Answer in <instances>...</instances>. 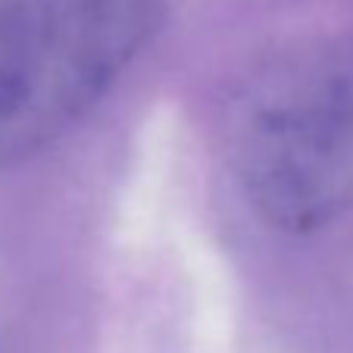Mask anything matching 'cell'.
<instances>
[{
	"mask_svg": "<svg viewBox=\"0 0 353 353\" xmlns=\"http://www.w3.org/2000/svg\"><path fill=\"white\" fill-rule=\"evenodd\" d=\"M228 163L250 207L281 232H313L353 207V47H307L238 88Z\"/></svg>",
	"mask_w": 353,
	"mask_h": 353,
	"instance_id": "cell-1",
	"label": "cell"
},
{
	"mask_svg": "<svg viewBox=\"0 0 353 353\" xmlns=\"http://www.w3.org/2000/svg\"><path fill=\"white\" fill-rule=\"evenodd\" d=\"M160 26L157 0H85L0 19V169L54 144Z\"/></svg>",
	"mask_w": 353,
	"mask_h": 353,
	"instance_id": "cell-2",
	"label": "cell"
},
{
	"mask_svg": "<svg viewBox=\"0 0 353 353\" xmlns=\"http://www.w3.org/2000/svg\"><path fill=\"white\" fill-rule=\"evenodd\" d=\"M72 3H85V0H0V19L28 16V13H47V10L72 7Z\"/></svg>",
	"mask_w": 353,
	"mask_h": 353,
	"instance_id": "cell-3",
	"label": "cell"
}]
</instances>
